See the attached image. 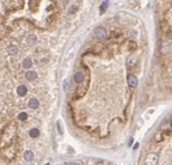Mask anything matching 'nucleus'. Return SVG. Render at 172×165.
<instances>
[{
    "label": "nucleus",
    "mask_w": 172,
    "mask_h": 165,
    "mask_svg": "<svg viewBox=\"0 0 172 165\" xmlns=\"http://www.w3.org/2000/svg\"><path fill=\"white\" fill-rule=\"evenodd\" d=\"M93 36L98 40H105L107 37V30L104 28V27H97V28L93 30Z\"/></svg>",
    "instance_id": "f257e3e1"
},
{
    "label": "nucleus",
    "mask_w": 172,
    "mask_h": 165,
    "mask_svg": "<svg viewBox=\"0 0 172 165\" xmlns=\"http://www.w3.org/2000/svg\"><path fill=\"white\" fill-rule=\"evenodd\" d=\"M157 162H158V156L156 154H154V152L149 154L147 156V158H146V164L147 165H156Z\"/></svg>",
    "instance_id": "f03ea898"
},
{
    "label": "nucleus",
    "mask_w": 172,
    "mask_h": 165,
    "mask_svg": "<svg viewBox=\"0 0 172 165\" xmlns=\"http://www.w3.org/2000/svg\"><path fill=\"white\" fill-rule=\"evenodd\" d=\"M137 78H136V76H134V74H129L128 76V84H129V86L130 87H136L137 86Z\"/></svg>",
    "instance_id": "7ed1b4c3"
},
{
    "label": "nucleus",
    "mask_w": 172,
    "mask_h": 165,
    "mask_svg": "<svg viewBox=\"0 0 172 165\" xmlns=\"http://www.w3.org/2000/svg\"><path fill=\"white\" fill-rule=\"evenodd\" d=\"M84 73L83 72H80V71H78V72H76L74 73V77H73V80H74V83H77V84H80V83H83L84 81Z\"/></svg>",
    "instance_id": "20e7f679"
},
{
    "label": "nucleus",
    "mask_w": 172,
    "mask_h": 165,
    "mask_svg": "<svg viewBox=\"0 0 172 165\" xmlns=\"http://www.w3.org/2000/svg\"><path fill=\"white\" fill-rule=\"evenodd\" d=\"M36 78H37V73H36L35 71H28V72L26 73V79L29 80V81H33V80H35Z\"/></svg>",
    "instance_id": "39448f33"
},
{
    "label": "nucleus",
    "mask_w": 172,
    "mask_h": 165,
    "mask_svg": "<svg viewBox=\"0 0 172 165\" xmlns=\"http://www.w3.org/2000/svg\"><path fill=\"white\" fill-rule=\"evenodd\" d=\"M23 158H24V160H27V162H32V160L34 159V154H33V151L27 150V151L24 152V155H23Z\"/></svg>",
    "instance_id": "423d86ee"
},
{
    "label": "nucleus",
    "mask_w": 172,
    "mask_h": 165,
    "mask_svg": "<svg viewBox=\"0 0 172 165\" xmlns=\"http://www.w3.org/2000/svg\"><path fill=\"white\" fill-rule=\"evenodd\" d=\"M170 50H171V43H170V41H165L162 47V52L167 53V52H170Z\"/></svg>",
    "instance_id": "0eeeda50"
},
{
    "label": "nucleus",
    "mask_w": 172,
    "mask_h": 165,
    "mask_svg": "<svg viewBox=\"0 0 172 165\" xmlns=\"http://www.w3.org/2000/svg\"><path fill=\"white\" fill-rule=\"evenodd\" d=\"M27 87L24 86V85H20L19 87H18V94H19V97H24L26 94H27Z\"/></svg>",
    "instance_id": "6e6552de"
},
{
    "label": "nucleus",
    "mask_w": 172,
    "mask_h": 165,
    "mask_svg": "<svg viewBox=\"0 0 172 165\" xmlns=\"http://www.w3.org/2000/svg\"><path fill=\"white\" fill-rule=\"evenodd\" d=\"M39 105H40V102H39V100L36 98H32L29 100V103H28V106H29L30 108H37Z\"/></svg>",
    "instance_id": "1a4fd4ad"
},
{
    "label": "nucleus",
    "mask_w": 172,
    "mask_h": 165,
    "mask_svg": "<svg viewBox=\"0 0 172 165\" xmlns=\"http://www.w3.org/2000/svg\"><path fill=\"white\" fill-rule=\"evenodd\" d=\"M85 91H86V89H85L84 86H78L77 90H76V95H77V98L83 97V95L85 94Z\"/></svg>",
    "instance_id": "9d476101"
},
{
    "label": "nucleus",
    "mask_w": 172,
    "mask_h": 165,
    "mask_svg": "<svg viewBox=\"0 0 172 165\" xmlns=\"http://www.w3.org/2000/svg\"><path fill=\"white\" fill-rule=\"evenodd\" d=\"M32 65H33V62H32L30 58H26V60H23V62H22V66H23L24 69H30Z\"/></svg>",
    "instance_id": "9b49d317"
},
{
    "label": "nucleus",
    "mask_w": 172,
    "mask_h": 165,
    "mask_svg": "<svg viewBox=\"0 0 172 165\" xmlns=\"http://www.w3.org/2000/svg\"><path fill=\"white\" fill-rule=\"evenodd\" d=\"M39 135H40V130H39L37 128H33V129H30V131H29V136L32 137V139H36V137H39Z\"/></svg>",
    "instance_id": "f8f14e48"
},
{
    "label": "nucleus",
    "mask_w": 172,
    "mask_h": 165,
    "mask_svg": "<svg viewBox=\"0 0 172 165\" xmlns=\"http://www.w3.org/2000/svg\"><path fill=\"white\" fill-rule=\"evenodd\" d=\"M8 53L11 55V56H15V55L18 53V47L16 45H9L8 47Z\"/></svg>",
    "instance_id": "ddd939ff"
},
{
    "label": "nucleus",
    "mask_w": 172,
    "mask_h": 165,
    "mask_svg": "<svg viewBox=\"0 0 172 165\" xmlns=\"http://www.w3.org/2000/svg\"><path fill=\"white\" fill-rule=\"evenodd\" d=\"M35 41H36V36H35V35H33V34L27 37V43H28V44H34V43H35Z\"/></svg>",
    "instance_id": "4468645a"
},
{
    "label": "nucleus",
    "mask_w": 172,
    "mask_h": 165,
    "mask_svg": "<svg viewBox=\"0 0 172 165\" xmlns=\"http://www.w3.org/2000/svg\"><path fill=\"white\" fill-rule=\"evenodd\" d=\"M108 4H109L108 1H104V3H102V5L100 6V12H101V13H104V12L106 11V8L108 7Z\"/></svg>",
    "instance_id": "2eb2a0df"
},
{
    "label": "nucleus",
    "mask_w": 172,
    "mask_h": 165,
    "mask_svg": "<svg viewBox=\"0 0 172 165\" xmlns=\"http://www.w3.org/2000/svg\"><path fill=\"white\" fill-rule=\"evenodd\" d=\"M18 118H19V120H21V121H24V120L28 118V115H27L26 113H23V112H22V113H20V114H19V116H18Z\"/></svg>",
    "instance_id": "dca6fc26"
},
{
    "label": "nucleus",
    "mask_w": 172,
    "mask_h": 165,
    "mask_svg": "<svg viewBox=\"0 0 172 165\" xmlns=\"http://www.w3.org/2000/svg\"><path fill=\"white\" fill-rule=\"evenodd\" d=\"M128 47H129V49H130V50H135V49H136V43H135V42H133V41H130V42H129V44H128Z\"/></svg>",
    "instance_id": "f3484780"
},
{
    "label": "nucleus",
    "mask_w": 172,
    "mask_h": 165,
    "mask_svg": "<svg viewBox=\"0 0 172 165\" xmlns=\"http://www.w3.org/2000/svg\"><path fill=\"white\" fill-rule=\"evenodd\" d=\"M57 129H58V133L60 134H63V130H62V124H61V121H57Z\"/></svg>",
    "instance_id": "a211bd4d"
},
{
    "label": "nucleus",
    "mask_w": 172,
    "mask_h": 165,
    "mask_svg": "<svg viewBox=\"0 0 172 165\" xmlns=\"http://www.w3.org/2000/svg\"><path fill=\"white\" fill-rule=\"evenodd\" d=\"M134 63H135V60H134V58H128V61H127V65H128V66H131Z\"/></svg>",
    "instance_id": "6ab92c4d"
},
{
    "label": "nucleus",
    "mask_w": 172,
    "mask_h": 165,
    "mask_svg": "<svg viewBox=\"0 0 172 165\" xmlns=\"http://www.w3.org/2000/svg\"><path fill=\"white\" fill-rule=\"evenodd\" d=\"M155 140H156V141H162V136H160V134H157V135H156Z\"/></svg>",
    "instance_id": "aec40b11"
},
{
    "label": "nucleus",
    "mask_w": 172,
    "mask_h": 165,
    "mask_svg": "<svg viewBox=\"0 0 172 165\" xmlns=\"http://www.w3.org/2000/svg\"><path fill=\"white\" fill-rule=\"evenodd\" d=\"M68 86H69V83H68V81H65V83H64V91H66V90H68Z\"/></svg>",
    "instance_id": "412c9836"
},
{
    "label": "nucleus",
    "mask_w": 172,
    "mask_h": 165,
    "mask_svg": "<svg viewBox=\"0 0 172 165\" xmlns=\"http://www.w3.org/2000/svg\"><path fill=\"white\" fill-rule=\"evenodd\" d=\"M133 142H134V140H133V137H130V140H129V143H128V147H130V145L133 144Z\"/></svg>",
    "instance_id": "4be33fe9"
},
{
    "label": "nucleus",
    "mask_w": 172,
    "mask_h": 165,
    "mask_svg": "<svg viewBox=\"0 0 172 165\" xmlns=\"http://www.w3.org/2000/svg\"><path fill=\"white\" fill-rule=\"evenodd\" d=\"M76 9H77V8H76L74 6H72V7H71V9H70V13H73V11H76Z\"/></svg>",
    "instance_id": "5701e85b"
},
{
    "label": "nucleus",
    "mask_w": 172,
    "mask_h": 165,
    "mask_svg": "<svg viewBox=\"0 0 172 165\" xmlns=\"http://www.w3.org/2000/svg\"><path fill=\"white\" fill-rule=\"evenodd\" d=\"M70 165H79V164H77V163H71Z\"/></svg>",
    "instance_id": "b1692460"
}]
</instances>
